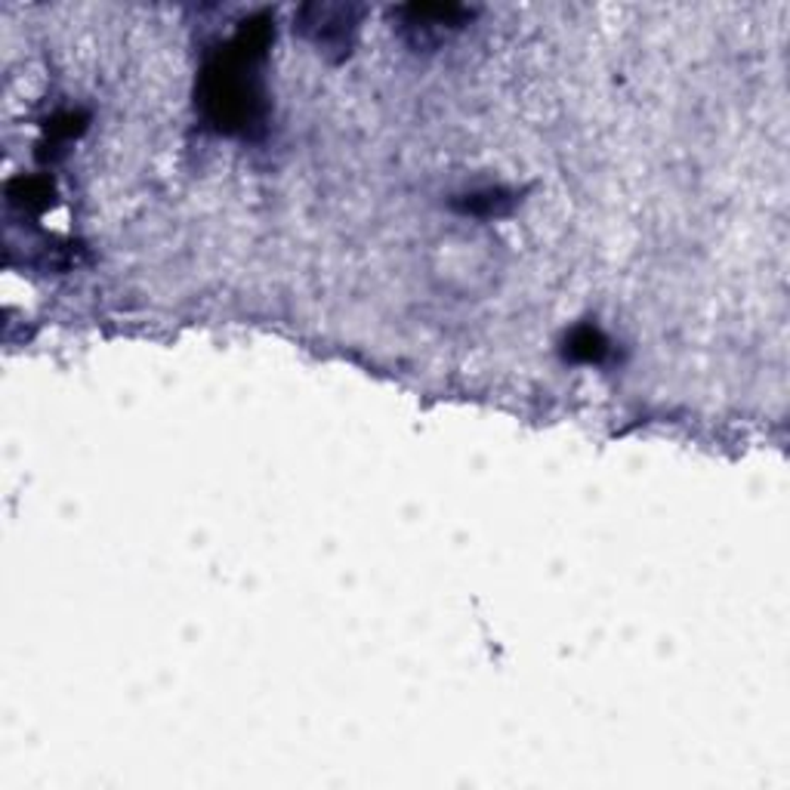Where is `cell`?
<instances>
[{"label": "cell", "instance_id": "cell-1", "mask_svg": "<svg viewBox=\"0 0 790 790\" xmlns=\"http://www.w3.org/2000/svg\"><path fill=\"white\" fill-rule=\"evenodd\" d=\"M270 19H251L216 53L201 77V106L219 130H248L260 115V62L270 47Z\"/></svg>", "mask_w": 790, "mask_h": 790}, {"label": "cell", "instance_id": "cell-2", "mask_svg": "<svg viewBox=\"0 0 790 790\" xmlns=\"http://www.w3.org/2000/svg\"><path fill=\"white\" fill-rule=\"evenodd\" d=\"M306 13L315 16L303 25L306 35L312 37L315 44H322V47H331L334 40H346V32L356 28L352 19H349L352 10H346V7H309Z\"/></svg>", "mask_w": 790, "mask_h": 790}, {"label": "cell", "instance_id": "cell-3", "mask_svg": "<svg viewBox=\"0 0 790 790\" xmlns=\"http://www.w3.org/2000/svg\"><path fill=\"white\" fill-rule=\"evenodd\" d=\"M609 352V346L602 340V334L599 331H592V327H580L572 334V346H568V356L572 359H580V361H599L602 356Z\"/></svg>", "mask_w": 790, "mask_h": 790}]
</instances>
